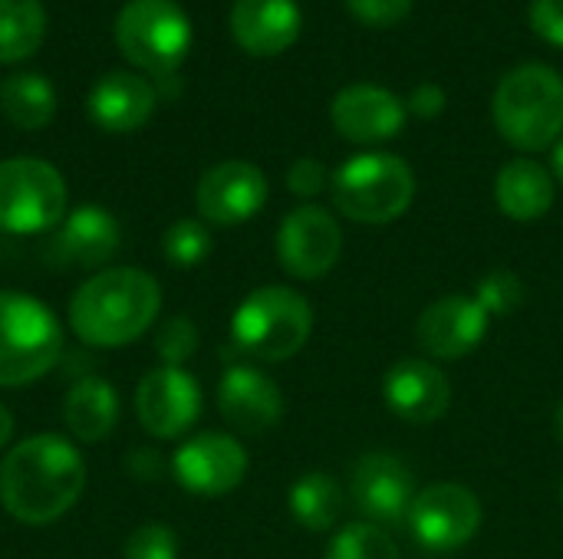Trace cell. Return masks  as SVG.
I'll return each instance as SVG.
<instances>
[{
  "label": "cell",
  "mask_w": 563,
  "mask_h": 559,
  "mask_svg": "<svg viewBox=\"0 0 563 559\" xmlns=\"http://www.w3.org/2000/svg\"><path fill=\"white\" fill-rule=\"evenodd\" d=\"M86 461L63 435H33L13 445L0 465V504L30 527L59 521L82 497Z\"/></svg>",
  "instance_id": "6da1fadb"
},
{
  "label": "cell",
  "mask_w": 563,
  "mask_h": 559,
  "mask_svg": "<svg viewBox=\"0 0 563 559\" xmlns=\"http://www.w3.org/2000/svg\"><path fill=\"white\" fill-rule=\"evenodd\" d=\"M162 310V287L139 267H109L89 277L69 300V329L82 346L119 349L145 336Z\"/></svg>",
  "instance_id": "7a4b0ae2"
},
{
  "label": "cell",
  "mask_w": 563,
  "mask_h": 559,
  "mask_svg": "<svg viewBox=\"0 0 563 559\" xmlns=\"http://www.w3.org/2000/svg\"><path fill=\"white\" fill-rule=\"evenodd\" d=\"M492 115L501 138L521 152H541L563 135V76L548 63H521L495 89Z\"/></svg>",
  "instance_id": "3957f363"
},
{
  "label": "cell",
  "mask_w": 563,
  "mask_h": 559,
  "mask_svg": "<svg viewBox=\"0 0 563 559\" xmlns=\"http://www.w3.org/2000/svg\"><path fill=\"white\" fill-rule=\"evenodd\" d=\"M63 356L56 313L30 293L0 290V389L43 379Z\"/></svg>",
  "instance_id": "277c9868"
},
{
  "label": "cell",
  "mask_w": 563,
  "mask_h": 559,
  "mask_svg": "<svg viewBox=\"0 0 563 559\" xmlns=\"http://www.w3.org/2000/svg\"><path fill=\"white\" fill-rule=\"evenodd\" d=\"M330 194L340 214L356 224L399 221L416 198V175L409 161L389 152H366L330 178Z\"/></svg>",
  "instance_id": "5b68a950"
},
{
  "label": "cell",
  "mask_w": 563,
  "mask_h": 559,
  "mask_svg": "<svg viewBox=\"0 0 563 559\" xmlns=\"http://www.w3.org/2000/svg\"><path fill=\"white\" fill-rule=\"evenodd\" d=\"M313 333L310 303L290 287H261L241 300L231 320V339L261 362L294 359Z\"/></svg>",
  "instance_id": "8992f818"
},
{
  "label": "cell",
  "mask_w": 563,
  "mask_h": 559,
  "mask_svg": "<svg viewBox=\"0 0 563 559\" xmlns=\"http://www.w3.org/2000/svg\"><path fill=\"white\" fill-rule=\"evenodd\" d=\"M115 43L132 66L172 72L191 49V23L175 0H129L115 16Z\"/></svg>",
  "instance_id": "52a82bcc"
},
{
  "label": "cell",
  "mask_w": 563,
  "mask_h": 559,
  "mask_svg": "<svg viewBox=\"0 0 563 559\" xmlns=\"http://www.w3.org/2000/svg\"><path fill=\"white\" fill-rule=\"evenodd\" d=\"M66 217V181L43 158L0 161V231L43 234Z\"/></svg>",
  "instance_id": "ba28073f"
},
{
  "label": "cell",
  "mask_w": 563,
  "mask_h": 559,
  "mask_svg": "<svg viewBox=\"0 0 563 559\" xmlns=\"http://www.w3.org/2000/svg\"><path fill=\"white\" fill-rule=\"evenodd\" d=\"M485 511L475 491L455 481L429 484L416 494L406 517L412 540L429 554H452L475 540L482 530Z\"/></svg>",
  "instance_id": "9c48e42d"
},
{
  "label": "cell",
  "mask_w": 563,
  "mask_h": 559,
  "mask_svg": "<svg viewBox=\"0 0 563 559\" xmlns=\"http://www.w3.org/2000/svg\"><path fill=\"white\" fill-rule=\"evenodd\" d=\"M343 254V231L320 204L294 208L277 227V260L297 280L327 277Z\"/></svg>",
  "instance_id": "30bf717a"
},
{
  "label": "cell",
  "mask_w": 563,
  "mask_h": 559,
  "mask_svg": "<svg viewBox=\"0 0 563 559\" xmlns=\"http://www.w3.org/2000/svg\"><path fill=\"white\" fill-rule=\"evenodd\" d=\"M172 478L198 497H221L241 488L247 474V451L234 435L201 432L172 455Z\"/></svg>",
  "instance_id": "8fae6325"
},
{
  "label": "cell",
  "mask_w": 563,
  "mask_h": 559,
  "mask_svg": "<svg viewBox=\"0 0 563 559\" xmlns=\"http://www.w3.org/2000/svg\"><path fill=\"white\" fill-rule=\"evenodd\" d=\"M412 468L389 451H366L350 468V497L353 507L369 524H402L416 501Z\"/></svg>",
  "instance_id": "7c38bea8"
},
{
  "label": "cell",
  "mask_w": 563,
  "mask_h": 559,
  "mask_svg": "<svg viewBox=\"0 0 563 559\" xmlns=\"http://www.w3.org/2000/svg\"><path fill=\"white\" fill-rule=\"evenodd\" d=\"M135 415L152 438H181L201 418V385L178 366L152 369L135 389Z\"/></svg>",
  "instance_id": "4fadbf2b"
},
{
  "label": "cell",
  "mask_w": 563,
  "mask_h": 559,
  "mask_svg": "<svg viewBox=\"0 0 563 559\" xmlns=\"http://www.w3.org/2000/svg\"><path fill=\"white\" fill-rule=\"evenodd\" d=\"M488 326H492V316L478 303V297L449 293L422 310L416 323V343L426 356L452 362V359H465L468 353H475L482 339L488 336Z\"/></svg>",
  "instance_id": "5bb4252c"
},
{
  "label": "cell",
  "mask_w": 563,
  "mask_h": 559,
  "mask_svg": "<svg viewBox=\"0 0 563 559\" xmlns=\"http://www.w3.org/2000/svg\"><path fill=\"white\" fill-rule=\"evenodd\" d=\"M195 204L208 224H244L267 204V175L251 161H221L201 175Z\"/></svg>",
  "instance_id": "9a60e30c"
},
{
  "label": "cell",
  "mask_w": 563,
  "mask_h": 559,
  "mask_svg": "<svg viewBox=\"0 0 563 559\" xmlns=\"http://www.w3.org/2000/svg\"><path fill=\"white\" fill-rule=\"evenodd\" d=\"M383 399L406 425H435L452 409V382L432 359H399L383 376Z\"/></svg>",
  "instance_id": "2e32d148"
},
{
  "label": "cell",
  "mask_w": 563,
  "mask_h": 559,
  "mask_svg": "<svg viewBox=\"0 0 563 559\" xmlns=\"http://www.w3.org/2000/svg\"><path fill=\"white\" fill-rule=\"evenodd\" d=\"M333 128L356 145H379L402 132L406 105L396 92L373 82H353L336 92L330 105Z\"/></svg>",
  "instance_id": "e0dca14e"
},
{
  "label": "cell",
  "mask_w": 563,
  "mask_h": 559,
  "mask_svg": "<svg viewBox=\"0 0 563 559\" xmlns=\"http://www.w3.org/2000/svg\"><path fill=\"white\" fill-rule=\"evenodd\" d=\"M218 412L234 432L264 435L277 428L284 415V395L267 372L254 366H231L218 382Z\"/></svg>",
  "instance_id": "ac0fdd59"
},
{
  "label": "cell",
  "mask_w": 563,
  "mask_h": 559,
  "mask_svg": "<svg viewBox=\"0 0 563 559\" xmlns=\"http://www.w3.org/2000/svg\"><path fill=\"white\" fill-rule=\"evenodd\" d=\"M300 7L294 0H234L231 33L251 56H277L300 36Z\"/></svg>",
  "instance_id": "d6986e66"
},
{
  "label": "cell",
  "mask_w": 563,
  "mask_h": 559,
  "mask_svg": "<svg viewBox=\"0 0 563 559\" xmlns=\"http://www.w3.org/2000/svg\"><path fill=\"white\" fill-rule=\"evenodd\" d=\"M122 241L119 221L99 208V204H79L76 211H69L59 224V234L53 241V254L63 264H76V267H102L115 257Z\"/></svg>",
  "instance_id": "ffe728a7"
},
{
  "label": "cell",
  "mask_w": 563,
  "mask_h": 559,
  "mask_svg": "<svg viewBox=\"0 0 563 559\" xmlns=\"http://www.w3.org/2000/svg\"><path fill=\"white\" fill-rule=\"evenodd\" d=\"M89 119L106 132H135L155 112V89L135 72H106L86 99Z\"/></svg>",
  "instance_id": "44dd1931"
},
{
  "label": "cell",
  "mask_w": 563,
  "mask_h": 559,
  "mask_svg": "<svg viewBox=\"0 0 563 559\" xmlns=\"http://www.w3.org/2000/svg\"><path fill=\"white\" fill-rule=\"evenodd\" d=\"M554 198H558V181L534 158H515L495 178V201L501 214L511 221L521 224L541 221L554 208Z\"/></svg>",
  "instance_id": "7402d4cb"
},
{
  "label": "cell",
  "mask_w": 563,
  "mask_h": 559,
  "mask_svg": "<svg viewBox=\"0 0 563 559\" xmlns=\"http://www.w3.org/2000/svg\"><path fill=\"white\" fill-rule=\"evenodd\" d=\"M63 422L69 435H76L86 445H96L112 435L119 425V395L115 389L99 376H82L69 385L63 399Z\"/></svg>",
  "instance_id": "603a6c76"
},
{
  "label": "cell",
  "mask_w": 563,
  "mask_h": 559,
  "mask_svg": "<svg viewBox=\"0 0 563 559\" xmlns=\"http://www.w3.org/2000/svg\"><path fill=\"white\" fill-rule=\"evenodd\" d=\"M287 507L290 517L310 530V534H327L336 527L343 507H346V494L340 488V481L327 471H307L303 478L294 481L290 494H287Z\"/></svg>",
  "instance_id": "cb8c5ba5"
},
{
  "label": "cell",
  "mask_w": 563,
  "mask_h": 559,
  "mask_svg": "<svg viewBox=\"0 0 563 559\" xmlns=\"http://www.w3.org/2000/svg\"><path fill=\"white\" fill-rule=\"evenodd\" d=\"M0 109L16 128L36 132L56 115V89L40 72H13L0 82Z\"/></svg>",
  "instance_id": "d4e9b609"
},
{
  "label": "cell",
  "mask_w": 563,
  "mask_h": 559,
  "mask_svg": "<svg viewBox=\"0 0 563 559\" xmlns=\"http://www.w3.org/2000/svg\"><path fill=\"white\" fill-rule=\"evenodd\" d=\"M46 36V10L40 0H0V63L30 59Z\"/></svg>",
  "instance_id": "484cf974"
},
{
  "label": "cell",
  "mask_w": 563,
  "mask_h": 559,
  "mask_svg": "<svg viewBox=\"0 0 563 559\" xmlns=\"http://www.w3.org/2000/svg\"><path fill=\"white\" fill-rule=\"evenodd\" d=\"M323 559H402V554L383 527L350 524L330 540Z\"/></svg>",
  "instance_id": "4316f807"
},
{
  "label": "cell",
  "mask_w": 563,
  "mask_h": 559,
  "mask_svg": "<svg viewBox=\"0 0 563 559\" xmlns=\"http://www.w3.org/2000/svg\"><path fill=\"white\" fill-rule=\"evenodd\" d=\"M162 254L172 267L178 270H191L198 267L208 254H211V234L201 221L195 217H181L175 221L165 237H162Z\"/></svg>",
  "instance_id": "83f0119b"
},
{
  "label": "cell",
  "mask_w": 563,
  "mask_h": 559,
  "mask_svg": "<svg viewBox=\"0 0 563 559\" xmlns=\"http://www.w3.org/2000/svg\"><path fill=\"white\" fill-rule=\"evenodd\" d=\"M525 293H528V287H525V280L515 270H492L475 287V297L488 310L492 320L515 313L525 303Z\"/></svg>",
  "instance_id": "f1b7e54d"
},
{
  "label": "cell",
  "mask_w": 563,
  "mask_h": 559,
  "mask_svg": "<svg viewBox=\"0 0 563 559\" xmlns=\"http://www.w3.org/2000/svg\"><path fill=\"white\" fill-rule=\"evenodd\" d=\"M155 353L165 366H185L198 353V326L188 316H172L155 329Z\"/></svg>",
  "instance_id": "f546056e"
},
{
  "label": "cell",
  "mask_w": 563,
  "mask_h": 559,
  "mask_svg": "<svg viewBox=\"0 0 563 559\" xmlns=\"http://www.w3.org/2000/svg\"><path fill=\"white\" fill-rule=\"evenodd\" d=\"M125 559H178V537L168 524H142L139 530L129 534Z\"/></svg>",
  "instance_id": "4dcf8cb0"
},
{
  "label": "cell",
  "mask_w": 563,
  "mask_h": 559,
  "mask_svg": "<svg viewBox=\"0 0 563 559\" xmlns=\"http://www.w3.org/2000/svg\"><path fill=\"white\" fill-rule=\"evenodd\" d=\"M416 0H346V10L366 26H396L412 13Z\"/></svg>",
  "instance_id": "1f68e13d"
},
{
  "label": "cell",
  "mask_w": 563,
  "mask_h": 559,
  "mask_svg": "<svg viewBox=\"0 0 563 559\" xmlns=\"http://www.w3.org/2000/svg\"><path fill=\"white\" fill-rule=\"evenodd\" d=\"M327 185H330V171L317 158H297L287 171V188L297 198H317L320 191H327Z\"/></svg>",
  "instance_id": "d6a6232c"
},
{
  "label": "cell",
  "mask_w": 563,
  "mask_h": 559,
  "mask_svg": "<svg viewBox=\"0 0 563 559\" xmlns=\"http://www.w3.org/2000/svg\"><path fill=\"white\" fill-rule=\"evenodd\" d=\"M528 16H531V30L541 40L563 49V0H531Z\"/></svg>",
  "instance_id": "836d02e7"
},
{
  "label": "cell",
  "mask_w": 563,
  "mask_h": 559,
  "mask_svg": "<svg viewBox=\"0 0 563 559\" xmlns=\"http://www.w3.org/2000/svg\"><path fill=\"white\" fill-rule=\"evenodd\" d=\"M445 89L439 82H419L412 92H409V102H406V112H412L416 119H439L445 112Z\"/></svg>",
  "instance_id": "e575fe53"
},
{
  "label": "cell",
  "mask_w": 563,
  "mask_h": 559,
  "mask_svg": "<svg viewBox=\"0 0 563 559\" xmlns=\"http://www.w3.org/2000/svg\"><path fill=\"white\" fill-rule=\"evenodd\" d=\"M125 468L139 478V481H155L162 474V458L148 448H135L132 458H125Z\"/></svg>",
  "instance_id": "d590c367"
},
{
  "label": "cell",
  "mask_w": 563,
  "mask_h": 559,
  "mask_svg": "<svg viewBox=\"0 0 563 559\" xmlns=\"http://www.w3.org/2000/svg\"><path fill=\"white\" fill-rule=\"evenodd\" d=\"M10 438H13V415H10V409L0 402V451L10 445Z\"/></svg>",
  "instance_id": "8d00e7d4"
},
{
  "label": "cell",
  "mask_w": 563,
  "mask_h": 559,
  "mask_svg": "<svg viewBox=\"0 0 563 559\" xmlns=\"http://www.w3.org/2000/svg\"><path fill=\"white\" fill-rule=\"evenodd\" d=\"M551 175H554V181L563 185V138L554 145V158H551Z\"/></svg>",
  "instance_id": "74e56055"
},
{
  "label": "cell",
  "mask_w": 563,
  "mask_h": 559,
  "mask_svg": "<svg viewBox=\"0 0 563 559\" xmlns=\"http://www.w3.org/2000/svg\"><path fill=\"white\" fill-rule=\"evenodd\" d=\"M554 435H558V441L563 445V399L558 402V409H554Z\"/></svg>",
  "instance_id": "f35d334b"
},
{
  "label": "cell",
  "mask_w": 563,
  "mask_h": 559,
  "mask_svg": "<svg viewBox=\"0 0 563 559\" xmlns=\"http://www.w3.org/2000/svg\"><path fill=\"white\" fill-rule=\"evenodd\" d=\"M561 507H563V481H561Z\"/></svg>",
  "instance_id": "ab89813d"
}]
</instances>
